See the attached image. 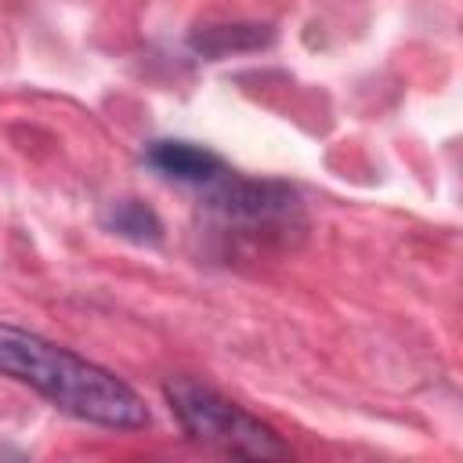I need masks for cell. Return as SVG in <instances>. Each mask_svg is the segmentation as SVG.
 Wrapping results in <instances>:
<instances>
[{"mask_svg":"<svg viewBox=\"0 0 463 463\" xmlns=\"http://www.w3.org/2000/svg\"><path fill=\"white\" fill-rule=\"evenodd\" d=\"M271 40V29L268 25H206L203 33H195V47L203 54H228V51H253L260 43Z\"/></svg>","mask_w":463,"mask_h":463,"instance_id":"5","label":"cell"},{"mask_svg":"<svg viewBox=\"0 0 463 463\" xmlns=\"http://www.w3.org/2000/svg\"><path fill=\"white\" fill-rule=\"evenodd\" d=\"M0 376L29 383L51 405L87 423L112 430H137L148 423L145 402L116 373L7 322H0Z\"/></svg>","mask_w":463,"mask_h":463,"instance_id":"1","label":"cell"},{"mask_svg":"<svg viewBox=\"0 0 463 463\" xmlns=\"http://www.w3.org/2000/svg\"><path fill=\"white\" fill-rule=\"evenodd\" d=\"M105 228L116 232L119 239H130V242H159L163 239V224H159L156 210L145 206V203H137V199H116V203H109Z\"/></svg>","mask_w":463,"mask_h":463,"instance_id":"4","label":"cell"},{"mask_svg":"<svg viewBox=\"0 0 463 463\" xmlns=\"http://www.w3.org/2000/svg\"><path fill=\"white\" fill-rule=\"evenodd\" d=\"M145 163L156 174H163L177 184H195V188H206L224 174L221 156H213L210 148L192 145V141H152L145 148Z\"/></svg>","mask_w":463,"mask_h":463,"instance_id":"3","label":"cell"},{"mask_svg":"<svg viewBox=\"0 0 463 463\" xmlns=\"http://www.w3.org/2000/svg\"><path fill=\"white\" fill-rule=\"evenodd\" d=\"M163 394H166L170 412L177 416L181 430L199 445H213V449H224L235 456H253V459H271V456L289 452L268 423H260L242 405L228 402L210 383L174 376L163 387Z\"/></svg>","mask_w":463,"mask_h":463,"instance_id":"2","label":"cell"}]
</instances>
